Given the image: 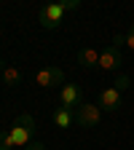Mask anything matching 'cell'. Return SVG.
Wrapping results in <instances>:
<instances>
[{
	"mask_svg": "<svg viewBox=\"0 0 134 150\" xmlns=\"http://www.w3.org/2000/svg\"><path fill=\"white\" fill-rule=\"evenodd\" d=\"M11 137H8V131H0V150H11Z\"/></svg>",
	"mask_w": 134,
	"mask_h": 150,
	"instance_id": "cell-12",
	"label": "cell"
},
{
	"mask_svg": "<svg viewBox=\"0 0 134 150\" xmlns=\"http://www.w3.org/2000/svg\"><path fill=\"white\" fill-rule=\"evenodd\" d=\"M62 81H65V72H62L59 67H54V64L43 67L40 72L35 75V86H40V88H51V86H62Z\"/></svg>",
	"mask_w": 134,
	"mask_h": 150,
	"instance_id": "cell-4",
	"label": "cell"
},
{
	"mask_svg": "<svg viewBox=\"0 0 134 150\" xmlns=\"http://www.w3.org/2000/svg\"><path fill=\"white\" fill-rule=\"evenodd\" d=\"M126 48H131V51H134V24H131V30L126 32Z\"/></svg>",
	"mask_w": 134,
	"mask_h": 150,
	"instance_id": "cell-13",
	"label": "cell"
},
{
	"mask_svg": "<svg viewBox=\"0 0 134 150\" xmlns=\"http://www.w3.org/2000/svg\"><path fill=\"white\" fill-rule=\"evenodd\" d=\"M59 102H62V107L78 110V107L83 105V91H81V86H75V83L62 86V91H59Z\"/></svg>",
	"mask_w": 134,
	"mask_h": 150,
	"instance_id": "cell-5",
	"label": "cell"
},
{
	"mask_svg": "<svg viewBox=\"0 0 134 150\" xmlns=\"http://www.w3.org/2000/svg\"><path fill=\"white\" fill-rule=\"evenodd\" d=\"M121 107V91L113 86V88H105L99 94V110L102 112H116Z\"/></svg>",
	"mask_w": 134,
	"mask_h": 150,
	"instance_id": "cell-6",
	"label": "cell"
},
{
	"mask_svg": "<svg viewBox=\"0 0 134 150\" xmlns=\"http://www.w3.org/2000/svg\"><path fill=\"white\" fill-rule=\"evenodd\" d=\"M75 62L83 70H94V67H99V51L97 48H81L78 56H75Z\"/></svg>",
	"mask_w": 134,
	"mask_h": 150,
	"instance_id": "cell-8",
	"label": "cell"
},
{
	"mask_svg": "<svg viewBox=\"0 0 134 150\" xmlns=\"http://www.w3.org/2000/svg\"><path fill=\"white\" fill-rule=\"evenodd\" d=\"M32 134H35V118L30 115V112H22V115L13 121L11 131H8L13 147H27L32 142Z\"/></svg>",
	"mask_w": 134,
	"mask_h": 150,
	"instance_id": "cell-1",
	"label": "cell"
},
{
	"mask_svg": "<svg viewBox=\"0 0 134 150\" xmlns=\"http://www.w3.org/2000/svg\"><path fill=\"white\" fill-rule=\"evenodd\" d=\"M118 64H121V51L113 43L105 51H99V70H118Z\"/></svg>",
	"mask_w": 134,
	"mask_h": 150,
	"instance_id": "cell-7",
	"label": "cell"
},
{
	"mask_svg": "<svg viewBox=\"0 0 134 150\" xmlns=\"http://www.w3.org/2000/svg\"><path fill=\"white\" fill-rule=\"evenodd\" d=\"M54 123L59 126V129H70L75 123V110H70V107H56L54 110Z\"/></svg>",
	"mask_w": 134,
	"mask_h": 150,
	"instance_id": "cell-9",
	"label": "cell"
},
{
	"mask_svg": "<svg viewBox=\"0 0 134 150\" xmlns=\"http://www.w3.org/2000/svg\"><path fill=\"white\" fill-rule=\"evenodd\" d=\"M99 118H102L99 105H86V102H83L78 110H75V123H78L81 129H91V126H97Z\"/></svg>",
	"mask_w": 134,
	"mask_h": 150,
	"instance_id": "cell-3",
	"label": "cell"
},
{
	"mask_svg": "<svg viewBox=\"0 0 134 150\" xmlns=\"http://www.w3.org/2000/svg\"><path fill=\"white\" fill-rule=\"evenodd\" d=\"M3 83L6 86H19L22 83V70H19L16 64H6L3 67Z\"/></svg>",
	"mask_w": 134,
	"mask_h": 150,
	"instance_id": "cell-10",
	"label": "cell"
},
{
	"mask_svg": "<svg viewBox=\"0 0 134 150\" xmlns=\"http://www.w3.org/2000/svg\"><path fill=\"white\" fill-rule=\"evenodd\" d=\"M24 150H46V145H43V142H30Z\"/></svg>",
	"mask_w": 134,
	"mask_h": 150,
	"instance_id": "cell-14",
	"label": "cell"
},
{
	"mask_svg": "<svg viewBox=\"0 0 134 150\" xmlns=\"http://www.w3.org/2000/svg\"><path fill=\"white\" fill-rule=\"evenodd\" d=\"M129 83H131V81H129V75H123V72L116 78V88H118V91H126V88H129Z\"/></svg>",
	"mask_w": 134,
	"mask_h": 150,
	"instance_id": "cell-11",
	"label": "cell"
},
{
	"mask_svg": "<svg viewBox=\"0 0 134 150\" xmlns=\"http://www.w3.org/2000/svg\"><path fill=\"white\" fill-rule=\"evenodd\" d=\"M3 67H6V62L0 59V83H3Z\"/></svg>",
	"mask_w": 134,
	"mask_h": 150,
	"instance_id": "cell-15",
	"label": "cell"
},
{
	"mask_svg": "<svg viewBox=\"0 0 134 150\" xmlns=\"http://www.w3.org/2000/svg\"><path fill=\"white\" fill-rule=\"evenodd\" d=\"M65 6L62 3H48L38 11V22H40L43 30H59L62 27V19H65Z\"/></svg>",
	"mask_w": 134,
	"mask_h": 150,
	"instance_id": "cell-2",
	"label": "cell"
}]
</instances>
